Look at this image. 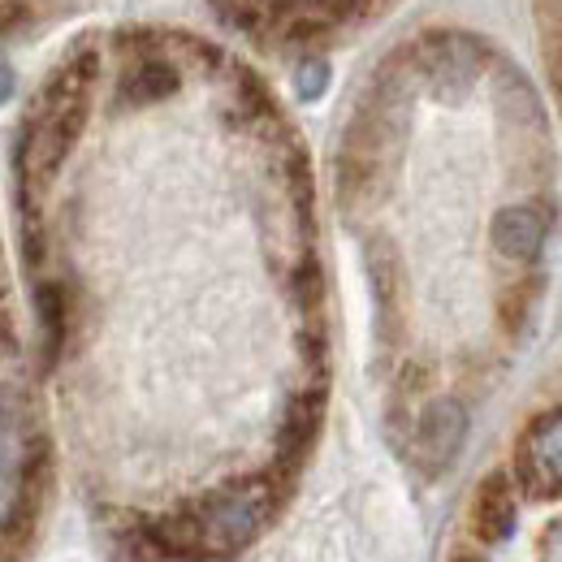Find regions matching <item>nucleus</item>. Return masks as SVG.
I'll return each instance as SVG.
<instances>
[{
	"label": "nucleus",
	"instance_id": "obj_1",
	"mask_svg": "<svg viewBox=\"0 0 562 562\" xmlns=\"http://www.w3.org/2000/svg\"><path fill=\"white\" fill-rule=\"evenodd\" d=\"M95 70H100V53L91 44H78L48 78V87L40 91V104L26 117V131L18 143V173H22L26 191L40 178H53L74 151V143L87 126Z\"/></svg>",
	"mask_w": 562,
	"mask_h": 562
},
{
	"label": "nucleus",
	"instance_id": "obj_2",
	"mask_svg": "<svg viewBox=\"0 0 562 562\" xmlns=\"http://www.w3.org/2000/svg\"><path fill=\"white\" fill-rule=\"evenodd\" d=\"M278 493L269 481H243L200 497L195 506L169 510L165 515V541L173 546L178 559H225L238 554L243 546L256 541L265 519L273 515Z\"/></svg>",
	"mask_w": 562,
	"mask_h": 562
},
{
	"label": "nucleus",
	"instance_id": "obj_3",
	"mask_svg": "<svg viewBox=\"0 0 562 562\" xmlns=\"http://www.w3.org/2000/svg\"><path fill=\"white\" fill-rule=\"evenodd\" d=\"M485 61H490V48L468 31H428L407 53V70L437 100H450V104H459L481 82Z\"/></svg>",
	"mask_w": 562,
	"mask_h": 562
},
{
	"label": "nucleus",
	"instance_id": "obj_4",
	"mask_svg": "<svg viewBox=\"0 0 562 562\" xmlns=\"http://www.w3.org/2000/svg\"><path fill=\"white\" fill-rule=\"evenodd\" d=\"M515 481L532 497H562V407L546 412L519 441Z\"/></svg>",
	"mask_w": 562,
	"mask_h": 562
},
{
	"label": "nucleus",
	"instance_id": "obj_5",
	"mask_svg": "<svg viewBox=\"0 0 562 562\" xmlns=\"http://www.w3.org/2000/svg\"><path fill=\"white\" fill-rule=\"evenodd\" d=\"M468 437V412L459 398H432L420 412V424H416V454L428 472H441L454 463L459 446Z\"/></svg>",
	"mask_w": 562,
	"mask_h": 562
},
{
	"label": "nucleus",
	"instance_id": "obj_6",
	"mask_svg": "<svg viewBox=\"0 0 562 562\" xmlns=\"http://www.w3.org/2000/svg\"><path fill=\"white\" fill-rule=\"evenodd\" d=\"M178 87H182V74L160 48H131L126 66L117 74V104L147 109V104L169 100Z\"/></svg>",
	"mask_w": 562,
	"mask_h": 562
},
{
	"label": "nucleus",
	"instance_id": "obj_7",
	"mask_svg": "<svg viewBox=\"0 0 562 562\" xmlns=\"http://www.w3.org/2000/svg\"><path fill=\"white\" fill-rule=\"evenodd\" d=\"M546 229H550L546 212L537 204H510V209H502L493 216L490 238L497 247V256H506L515 265H532L541 256V247H546Z\"/></svg>",
	"mask_w": 562,
	"mask_h": 562
},
{
	"label": "nucleus",
	"instance_id": "obj_8",
	"mask_svg": "<svg viewBox=\"0 0 562 562\" xmlns=\"http://www.w3.org/2000/svg\"><path fill=\"white\" fill-rule=\"evenodd\" d=\"M519 524V510H515V481L506 472H490L476 493H472V532L485 541V546H502Z\"/></svg>",
	"mask_w": 562,
	"mask_h": 562
},
{
	"label": "nucleus",
	"instance_id": "obj_9",
	"mask_svg": "<svg viewBox=\"0 0 562 562\" xmlns=\"http://www.w3.org/2000/svg\"><path fill=\"white\" fill-rule=\"evenodd\" d=\"M321 424H325V394H321V390L299 394V398L290 403V412H285L281 432H278V459L285 472H294V468L307 459L312 441L321 437Z\"/></svg>",
	"mask_w": 562,
	"mask_h": 562
},
{
	"label": "nucleus",
	"instance_id": "obj_10",
	"mask_svg": "<svg viewBox=\"0 0 562 562\" xmlns=\"http://www.w3.org/2000/svg\"><path fill=\"white\" fill-rule=\"evenodd\" d=\"M35 312H40V342H44V363H57V355L66 347L70 334V299L57 281L40 285L35 294Z\"/></svg>",
	"mask_w": 562,
	"mask_h": 562
},
{
	"label": "nucleus",
	"instance_id": "obj_11",
	"mask_svg": "<svg viewBox=\"0 0 562 562\" xmlns=\"http://www.w3.org/2000/svg\"><path fill=\"white\" fill-rule=\"evenodd\" d=\"M294 87H299L303 100H321L325 87H329V61L325 57H303L294 66Z\"/></svg>",
	"mask_w": 562,
	"mask_h": 562
},
{
	"label": "nucleus",
	"instance_id": "obj_12",
	"mask_svg": "<svg viewBox=\"0 0 562 562\" xmlns=\"http://www.w3.org/2000/svg\"><path fill=\"white\" fill-rule=\"evenodd\" d=\"M541 562H562V515L541 532Z\"/></svg>",
	"mask_w": 562,
	"mask_h": 562
},
{
	"label": "nucleus",
	"instance_id": "obj_13",
	"mask_svg": "<svg viewBox=\"0 0 562 562\" xmlns=\"http://www.w3.org/2000/svg\"><path fill=\"white\" fill-rule=\"evenodd\" d=\"M9 95H13V70H9V61L0 57V104H9Z\"/></svg>",
	"mask_w": 562,
	"mask_h": 562
},
{
	"label": "nucleus",
	"instance_id": "obj_14",
	"mask_svg": "<svg viewBox=\"0 0 562 562\" xmlns=\"http://www.w3.org/2000/svg\"><path fill=\"white\" fill-rule=\"evenodd\" d=\"M273 4H307V0H273Z\"/></svg>",
	"mask_w": 562,
	"mask_h": 562
},
{
	"label": "nucleus",
	"instance_id": "obj_15",
	"mask_svg": "<svg viewBox=\"0 0 562 562\" xmlns=\"http://www.w3.org/2000/svg\"><path fill=\"white\" fill-rule=\"evenodd\" d=\"M454 562H481V559H472V554H459Z\"/></svg>",
	"mask_w": 562,
	"mask_h": 562
}]
</instances>
